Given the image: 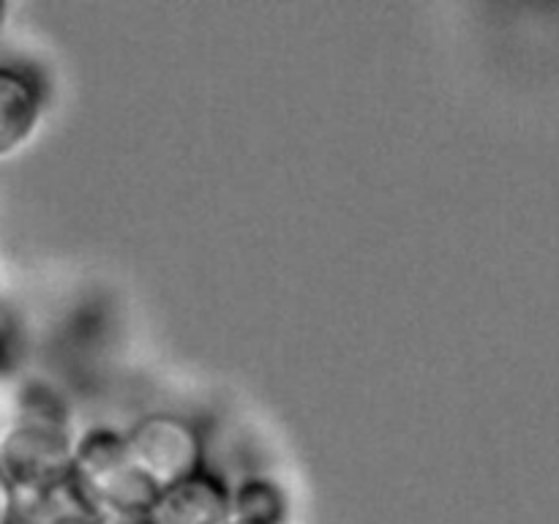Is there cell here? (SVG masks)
<instances>
[{
    "mask_svg": "<svg viewBox=\"0 0 559 524\" xmlns=\"http://www.w3.org/2000/svg\"><path fill=\"white\" fill-rule=\"evenodd\" d=\"M5 16H9V5H5V3H0V27H3Z\"/></svg>",
    "mask_w": 559,
    "mask_h": 524,
    "instance_id": "7c38bea8",
    "label": "cell"
},
{
    "mask_svg": "<svg viewBox=\"0 0 559 524\" xmlns=\"http://www.w3.org/2000/svg\"><path fill=\"white\" fill-rule=\"evenodd\" d=\"M58 524H107V522H104L102 516H96V513L85 511V508H82L80 502H76V505H71L69 511H66L63 516H60Z\"/></svg>",
    "mask_w": 559,
    "mask_h": 524,
    "instance_id": "9c48e42d",
    "label": "cell"
},
{
    "mask_svg": "<svg viewBox=\"0 0 559 524\" xmlns=\"http://www.w3.org/2000/svg\"><path fill=\"white\" fill-rule=\"evenodd\" d=\"M147 516L153 524H229L233 522L229 486L216 475L200 469L158 491Z\"/></svg>",
    "mask_w": 559,
    "mask_h": 524,
    "instance_id": "277c9868",
    "label": "cell"
},
{
    "mask_svg": "<svg viewBox=\"0 0 559 524\" xmlns=\"http://www.w3.org/2000/svg\"><path fill=\"white\" fill-rule=\"evenodd\" d=\"M123 437L134 464L158 491L202 469V440L191 420L167 413L145 415Z\"/></svg>",
    "mask_w": 559,
    "mask_h": 524,
    "instance_id": "3957f363",
    "label": "cell"
},
{
    "mask_svg": "<svg viewBox=\"0 0 559 524\" xmlns=\"http://www.w3.org/2000/svg\"><path fill=\"white\" fill-rule=\"evenodd\" d=\"M229 524H249V522H235V519H233V522H229Z\"/></svg>",
    "mask_w": 559,
    "mask_h": 524,
    "instance_id": "4fadbf2b",
    "label": "cell"
},
{
    "mask_svg": "<svg viewBox=\"0 0 559 524\" xmlns=\"http://www.w3.org/2000/svg\"><path fill=\"white\" fill-rule=\"evenodd\" d=\"M16 353H20V331H16V320L5 306H0V374L14 366Z\"/></svg>",
    "mask_w": 559,
    "mask_h": 524,
    "instance_id": "ba28073f",
    "label": "cell"
},
{
    "mask_svg": "<svg viewBox=\"0 0 559 524\" xmlns=\"http://www.w3.org/2000/svg\"><path fill=\"white\" fill-rule=\"evenodd\" d=\"M74 440L63 396L33 382L22 391L16 418L0 431V473L11 489H63Z\"/></svg>",
    "mask_w": 559,
    "mask_h": 524,
    "instance_id": "6da1fadb",
    "label": "cell"
},
{
    "mask_svg": "<svg viewBox=\"0 0 559 524\" xmlns=\"http://www.w3.org/2000/svg\"><path fill=\"white\" fill-rule=\"evenodd\" d=\"M235 522L249 524H284L287 519V497L284 489L271 478L251 475L229 489Z\"/></svg>",
    "mask_w": 559,
    "mask_h": 524,
    "instance_id": "8992f818",
    "label": "cell"
},
{
    "mask_svg": "<svg viewBox=\"0 0 559 524\" xmlns=\"http://www.w3.org/2000/svg\"><path fill=\"white\" fill-rule=\"evenodd\" d=\"M41 118V87L31 71L0 63V158L20 151Z\"/></svg>",
    "mask_w": 559,
    "mask_h": 524,
    "instance_id": "5b68a950",
    "label": "cell"
},
{
    "mask_svg": "<svg viewBox=\"0 0 559 524\" xmlns=\"http://www.w3.org/2000/svg\"><path fill=\"white\" fill-rule=\"evenodd\" d=\"M69 489L85 511L104 522L142 516L158 497V486L131 458L123 431L104 426L74 440Z\"/></svg>",
    "mask_w": 559,
    "mask_h": 524,
    "instance_id": "7a4b0ae2",
    "label": "cell"
},
{
    "mask_svg": "<svg viewBox=\"0 0 559 524\" xmlns=\"http://www.w3.org/2000/svg\"><path fill=\"white\" fill-rule=\"evenodd\" d=\"M107 524H153L151 516L147 513H142V516H123V519H109Z\"/></svg>",
    "mask_w": 559,
    "mask_h": 524,
    "instance_id": "8fae6325",
    "label": "cell"
},
{
    "mask_svg": "<svg viewBox=\"0 0 559 524\" xmlns=\"http://www.w3.org/2000/svg\"><path fill=\"white\" fill-rule=\"evenodd\" d=\"M71 505L76 500L69 484L63 489H11L5 524H58Z\"/></svg>",
    "mask_w": 559,
    "mask_h": 524,
    "instance_id": "52a82bcc",
    "label": "cell"
},
{
    "mask_svg": "<svg viewBox=\"0 0 559 524\" xmlns=\"http://www.w3.org/2000/svg\"><path fill=\"white\" fill-rule=\"evenodd\" d=\"M11 505V484L5 480V475L0 473V524H5V516H9Z\"/></svg>",
    "mask_w": 559,
    "mask_h": 524,
    "instance_id": "30bf717a",
    "label": "cell"
}]
</instances>
